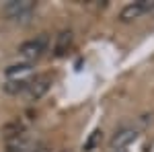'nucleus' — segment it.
Returning <instances> with one entry per match:
<instances>
[{"mask_svg":"<svg viewBox=\"0 0 154 152\" xmlns=\"http://www.w3.org/2000/svg\"><path fill=\"white\" fill-rule=\"evenodd\" d=\"M37 8L35 0H8L4 6H2V12L4 17H8L11 21H17V23H27L33 12Z\"/></svg>","mask_w":154,"mask_h":152,"instance_id":"f257e3e1","label":"nucleus"},{"mask_svg":"<svg viewBox=\"0 0 154 152\" xmlns=\"http://www.w3.org/2000/svg\"><path fill=\"white\" fill-rule=\"evenodd\" d=\"M48 45H49V37L45 35V33H41V35L35 37V39L25 41L23 45L19 47V56H21L25 62L33 64L35 60H39L45 51H48Z\"/></svg>","mask_w":154,"mask_h":152,"instance_id":"f03ea898","label":"nucleus"},{"mask_svg":"<svg viewBox=\"0 0 154 152\" xmlns=\"http://www.w3.org/2000/svg\"><path fill=\"white\" fill-rule=\"evenodd\" d=\"M51 76L49 74H39V76H35V78H31V82H29V88L25 91V99L29 101V103H35V101H39L43 95L49 91V86H51Z\"/></svg>","mask_w":154,"mask_h":152,"instance_id":"7ed1b4c3","label":"nucleus"},{"mask_svg":"<svg viewBox=\"0 0 154 152\" xmlns=\"http://www.w3.org/2000/svg\"><path fill=\"white\" fill-rule=\"evenodd\" d=\"M152 11H154V0H138V2H131L128 6H123L119 19H121L123 23H130V21H136V19H140L142 14L152 12Z\"/></svg>","mask_w":154,"mask_h":152,"instance_id":"20e7f679","label":"nucleus"},{"mask_svg":"<svg viewBox=\"0 0 154 152\" xmlns=\"http://www.w3.org/2000/svg\"><path fill=\"white\" fill-rule=\"evenodd\" d=\"M136 140H138V132L134 128H123L111 138L109 146H111V150L119 152V150H123V148H128L131 142H136Z\"/></svg>","mask_w":154,"mask_h":152,"instance_id":"39448f33","label":"nucleus"},{"mask_svg":"<svg viewBox=\"0 0 154 152\" xmlns=\"http://www.w3.org/2000/svg\"><path fill=\"white\" fill-rule=\"evenodd\" d=\"M6 144V150L8 152H33L31 150V138H29V132H23L19 136H12L4 140Z\"/></svg>","mask_w":154,"mask_h":152,"instance_id":"423d86ee","label":"nucleus"},{"mask_svg":"<svg viewBox=\"0 0 154 152\" xmlns=\"http://www.w3.org/2000/svg\"><path fill=\"white\" fill-rule=\"evenodd\" d=\"M33 72V64L21 62V64H12L6 68V80H29V74Z\"/></svg>","mask_w":154,"mask_h":152,"instance_id":"0eeeda50","label":"nucleus"},{"mask_svg":"<svg viewBox=\"0 0 154 152\" xmlns=\"http://www.w3.org/2000/svg\"><path fill=\"white\" fill-rule=\"evenodd\" d=\"M72 41H74V35H72V31H62L58 37H56V45H54V56H66L68 54V49L72 47Z\"/></svg>","mask_w":154,"mask_h":152,"instance_id":"6e6552de","label":"nucleus"},{"mask_svg":"<svg viewBox=\"0 0 154 152\" xmlns=\"http://www.w3.org/2000/svg\"><path fill=\"white\" fill-rule=\"evenodd\" d=\"M23 132H27V128H25V123L21 121V119H12V121H8V123L4 126V129H2L4 140H6V138H12V136H19V134H23Z\"/></svg>","mask_w":154,"mask_h":152,"instance_id":"1a4fd4ad","label":"nucleus"},{"mask_svg":"<svg viewBox=\"0 0 154 152\" xmlns=\"http://www.w3.org/2000/svg\"><path fill=\"white\" fill-rule=\"evenodd\" d=\"M29 82H31V78L29 80H6L4 91L8 95H25V91L29 88Z\"/></svg>","mask_w":154,"mask_h":152,"instance_id":"9d476101","label":"nucleus"},{"mask_svg":"<svg viewBox=\"0 0 154 152\" xmlns=\"http://www.w3.org/2000/svg\"><path fill=\"white\" fill-rule=\"evenodd\" d=\"M101 138H103V132H101V129H95V132L91 134V138L84 142V150L88 152V150H93V148H97V146L101 144Z\"/></svg>","mask_w":154,"mask_h":152,"instance_id":"9b49d317","label":"nucleus"},{"mask_svg":"<svg viewBox=\"0 0 154 152\" xmlns=\"http://www.w3.org/2000/svg\"><path fill=\"white\" fill-rule=\"evenodd\" d=\"M144 152H154V138H152L150 142H148L146 146H144Z\"/></svg>","mask_w":154,"mask_h":152,"instance_id":"f8f14e48","label":"nucleus"},{"mask_svg":"<svg viewBox=\"0 0 154 152\" xmlns=\"http://www.w3.org/2000/svg\"><path fill=\"white\" fill-rule=\"evenodd\" d=\"M60 152H68V150H60Z\"/></svg>","mask_w":154,"mask_h":152,"instance_id":"ddd939ff","label":"nucleus"},{"mask_svg":"<svg viewBox=\"0 0 154 152\" xmlns=\"http://www.w3.org/2000/svg\"><path fill=\"white\" fill-rule=\"evenodd\" d=\"M152 12H154V11H152Z\"/></svg>","mask_w":154,"mask_h":152,"instance_id":"4468645a","label":"nucleus"}]
</instances>
